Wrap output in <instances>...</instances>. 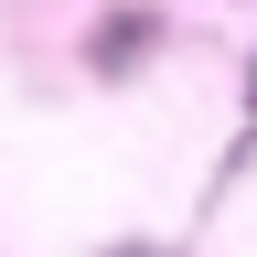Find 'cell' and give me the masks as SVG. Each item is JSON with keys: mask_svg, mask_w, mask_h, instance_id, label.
Segmentation results:
<instances>
[{"mask_svg": "<svg viewBox=\"0 0 257 257\" xmlns=\"http://www.w3.org/2000/svg\"><path fill=\"white\" fill-rule=\"evenodd\" d=\"M246 107H257V86H246Z\"/></svg>", "mask_w": 257, "mask_h": 257, "instance_id": "obj_1", "label": "cell"}]
</instances>
